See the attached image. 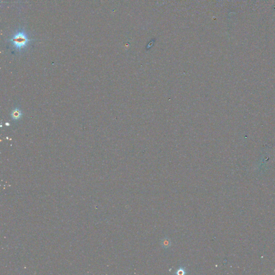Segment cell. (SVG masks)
Returning <instances> with one entry per match:
<instances>
[{
	"mask_svg": "<svg viewBox=\"0 0 275 275\" xmlns=\"http://www.w3.org/2000/svg\"><path fill=\"white\" fill-rule=\"evenodd\" d=\"M11 116L13 120H18L20 119L22 117V113L21 110L18 108L14 109L11 113Z\"/></svg>",
	"mask_w": 275,
	"mask_h": 275,
	"instance_id": "7a4b0ae2",
	"label": "cell"
},
{
	"mask_svg": "<svg viewBox=\"0 0 275 275\" xmlns=\"http://www.w3.org/2000/svg\"><path fill=\"white\" fill-rule=\"evenodd\" d=\"M186 272L185 271V270L184 269V268H183V267H180L178 270H177V271L176 272V274H181V275H184L186 274Z\"/></svg>",
	"mask_w": 275,
	"mask_h": 275,
	"instance_id": "3957f363",
	"label": "cell"
},
{
	"mask_svg": "<svg viewBox=\"0 0 275 275\" xmlns=\"http://www.w3.org/2000/svg\"><path fill=\"white\" fill-rule=\"evenodd\" d=\"M33 40L30 39L28 38L26 32L23 29L18 30L12 37L9 40V41L11 43V44L15 49L21 51L27 46L28 43Z\"/></svg>",
	"mask_w": 275,
	"mask_h": 275,
	"instance_id": "6da1fadb",
	"label": "cell"
}]
</instances>
